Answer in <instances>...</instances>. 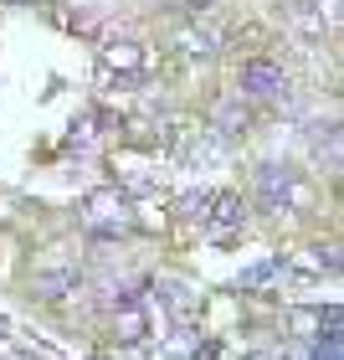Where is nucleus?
I'll return each instance as SVG.
<instances>
[{"label":"nucleus","mask_w":344,"mask_h":360,"mask_svg":"<svg viewBox=\"0 0 344 360\" xmlns=\"http://www.w3.org/2000/svg\"><path fill=\"white\" fill-rule=\"evenodd\" d=\"M77 288V268H57V273H37L31 278V293L37 299H62V293Z\"/></svg>","instance_id":"6e6552de"},{"label":"nucleus","mask_w":344,"mask_h":360,"mask_svg":"<svg viewBox=\"0 0 344 360\" xmlns=\"http://www.w3.org/2000/svg\"><path fill=\"white\" fill-rule=\"evenodd\" d=\"M83 226L98 237H124V232H134V211H128V195L119 186H103V191H93L88 201H83Z\"/></svg>","instance_id":"f257e3e1"},{"label":"nucleus","mask_w":344,"mask_h":360,"mask_svg":"<svg viewBox=\"0 0 344 360\" xmlns=\"http://www.w3.org/2000/svg\"><path fill=\"white\" fill-rule=\"evenodd\" d=\"M242 221H247V211H242V195H211V211H206V242H232L242 232Z\"/></svg>","instance_id":"20e7f679"},{"label":"nucleus","mask_w":344,"mask_h":360,"mask_svg":"<svg viewBox=\"0 0 344 360\" xmlns=\"http://www.w3.org/2000/svg\"><path fill=\"white\" fill-rule=\"evenodd\" d=\"M180 46H185V52H195V57H211L221 46V31L216 26H201V21H190L185 31H180Z\"/></svg>","instance_id":"1a4fd4ad"},{"label":"nucleus","mask_w":344,"mask_h":360,"mask_svg":"<svg viewBox=\"0 0 344 360\" xmlns=\"http://www.w3.org/2000/svg\"><path fill=\"white\" fill-rule=\"evenodd\" d=\"M252 360H267V355H252Z\"/></svg>","instance_id":"2eb2a0df"},{"label":"nucleus","mask_w":344,"mask_h":360,"mask_svg":"<svg viewBox=\"0 0 344 360\" xmlns=\"http://www.w3.org/2000/svg\"><path fill=\"white\" fill-rule=\"evenodd\" d=\"M257 195H262L267 211H288L293 201H303V186L288 165H262L257 170Z\"/></svg>","instance_id":"7ed1b4c3"},{"label":"nucleus","mask_w":344,"mask_h":360,"mask_svg":"<svg viewBox=\"0 0 344 360\" xmlns=\"http://www.w3.org/2000/svg\"><path fill=\"white\" fill-rule=\"evenodd\" d=\"M159 293H165V299H159V309H170V319L180 324V330L201 314V293H195L190 283H180V278H165V283H159Z\"/></svg>","instance_id":"423d86ee"},{"label":"nucleus","mask_w":344,"mask_h":360,"mask_svg":"<svg viewBox=\"0 0 344 360\" xmlns=\"http://www.w3.org/2000/svg\"><path fill=\"white\" fill-rule=\"evenodd\" d=\"M190 355H211V345H201V335H190V330H175L165 340V360H190Z\"/></svg>","instance_id":"9b49d317"},{"label":"nucleus","mask_w":344,"mask_h":360,"mask_svg":"<svg viewBox=\"0 0 344 360\" xmlns=\"http://www.w3.org/2000/svg\"><path fill=\"white\" fill-rule=\"evenodd\" d=\"M242 129H247V108H242V98L232 93V98H221V103H216V124H211V134H216V139H237Z\"/></svg>","instance_id":"0eeeda50"},{"label":"nucleus","mask_w":344,"mask_h":360,"mask_svg":"<svg viewBox=\"0 0 344 360\" xmlns=\"http://www.w3.org/2000/svg\"><path fill=\"white\" fill-rule=\"evenodd\" d=\"M283 88H288L283 68H272V62H247V68H242V93L237 98H277Z\"/></svg>","instance_id":"39448f33"},{"label":"nucleus","mask_w":344,"mask_h":360,"mask_svg":"<svg viewBox=\"0 0 344 360\" xmlns=\"http://www.w3.org/2000/svg\"><path fill=\"white\" fill-rule=\"evenodd\" d=\"M98 83H103L108 93H128L144 83V52L134 41H113L103 46V57H98Z\"/></svg>","instance_id":"f03ea898"},{"label":"nucleus","mask_w":344,"mask_h":360,"mask_svg":"<svg viewBox=\"0 0 344 360\" xmlns=\"http://www.w3.org/2000/svg\"><path fill=\"white\" fill-rule=\"evenodd\" d=\"M293 15H298V26L308 31V37H324V15L308 6V0H298V11H293Z\"/></svg>","instance_id":"4468645a"},{"label":"nucleus","mask_w":344,"mask_h":360,"mask_svg":"<svg viewBox=\"0 0 344 360\" xmlns=\"http://www.w3.org/2000/svg\"><path fill=\"white\" fill-rule=\"evenodd\" d=\"M175 211H180L185 221H206V211H211V191H185V195L175 201Z\"/></svg>","instance_id":"f8f14e48"},{"label":"nucleus","mask_w":344,"mask_h":360,"mask_svg":"<svg viewBox=\"0 0 344 360\" xmlns=\"http://www.w3.org/2000/svg\"><path fill=\"white\" fill-rule=\"evenodd\" d=\"M93 139H98V119L72 124V134H67V144H72V150H93Z\"/></svg>","instance_id":"ddd939ff"},{"label":"nucleus","mask_w":344,"mask_h":360,"mask_svg":"<svg viewBox=\"0 0 344 360\" xmlns=\"http://www.w3.org/2000/svg\"><path fill=\"white\" fill-rule=\"evenodd\" d=\"M283 273H288V263H283V257H267V263L242 268V278H237V283H242V288H267L272 278H283Z\"/></svg>","instance_id":"9d476101"}]
</instances>
